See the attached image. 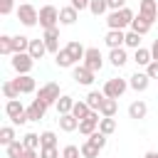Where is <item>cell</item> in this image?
Returning <instances> with one entry per match:
<instances>
[{
  "label": "cell",
  "mask_w": 158,
  "mask_h": 158,
  "mask_svg": "<svg viewBox=\"0 0 158 158\" xmlns=\"http://www.w3.org/2000/svg\"><path fill=\"white\" fill-rule=\"evenodd\" d=\"M12 141H17L15 128H12V126H2V128H0V143H2V146H10Z\"/></svg>",
  "instance_id": "cell-37"
},
{
  "label": "cell",
  "mask_w": 158,
  "mask_h": 158,
  "mask_svg": "<svg viewBox=\"0 0 158 158\" xmlns=\"http://www.w3.org/2000/svg\"><path fill=\"white\" fill-rule=\"evenodd\" d=\"M2 96H5V99H20V89L15 86V81H12V79L2 81Z\"/></svg>",
  "instance_id": "cell-33"
},
{
  "label": "cell",
  "mask_w": 158,
  "mask_h": 158,
  "mask_svg": "<svg viewBox=\"0 0 158 158\" xmlns=\"http://www.w3.org/2000/svg\"><path fill=\"white\" fill-rule=\"evenodd\" d=\"M151 54H153V59L158 62V37L153 40V44H151Z\"/></svg>",
  "instance_id": "cell-48"
},
{
  "label": "cell",
  "mask_w": 158,
  "mask_h": 158,
  "mask_svg": "<svg viewBox=\"0 0 158 158\" xmlns=\"http://www.w3.org/2000/svg\"><path fill=\"white\" fill-rule=\"evenodd\" d=\"M57 121H59V128H62L64 133H72V131L79 128V118H77L74 114H62Z\"/></svg>",
  "instance_id": "cell-19"
},
{
  "label": "cell",
  "mask_w": 158,
  "mask_h": 158,
  "mask_svg": "<svg viewBox=\"0 0 158 158\" xmlns=\"http://www.w3.org/2000/svg\"><path fill=\"white\" fill-rule=\"evenodd\" d=\"M27 52H30V57H32V59H42L49 49H47L44 40H30V49H27Z\"/></svg>",
  "instance_id": "cell-21"
},
{
  "label": "cell",
  "mask_w": 158,
  "mask_h": 158,
  "mask_svg": "<svg viewBox=\"0 0 158 158\" xmlns=\"http://www.w3.org/2000/svg\"><path fill=\"white\" fill-rule=\"evenodd\" d=\"M40 143H42V148L57 146V133H54V131H42V133H40Z\"/></svg>",
  "instance_id": "cell-40"
},
{
  "label": "cell",
  "mask_w": 158,
  "mask_h": 158,
  "mask_svg": "<svg viewBox=\"0 0 158 158\" xmlns=\"http://www.w3.org/2000/svg\"><path fill=\"white\" fill-rule=\"evenodd\" d=\"M57 25H59V10L54 5L40 7V27L42 30H49V27H57Z\"/></svg>",
  "instance_id": "cell-6"
},
{
  "label": "cell",
  "mask_w": 158,
  "mask_h": 158,
  "mask_svg": "<svg viewBox=\"0 0 158 158\" xmlns=\"http://www.w3.org/2000/svg\"><path fill=\"white\" fill-rule=\"evenodd\" d=\"M0 54H15L12 52V37L10 35H0Z\"/></svg>",
  "instance_id": "cell-39"
},
{
  "label": "cell",
  "mask_w": 158,
  "mask_h": 158,
  "mask_svg": "<svg viewBox=\"0 0 158 158\" xmlns=\"http://www.w3.org/2000/svg\"><path fill=\"white\" fill-rule=\"evenodd\" d=\"M5 151H7V158H22V153H25L27 148H25L22 138H17V141H12L10 146H5Z\"/></svg>",
  "instance_id": "cell-27"
},
{
  "label": "cell",
  "mask_w": 158,
  "mask_h": 158,
  "mask_svg": "<svg viewBox=\"0 0 158 158\" xmlns=\"http://www.w3.org/2000/svg\"><path fill=\"white\" fill-rule=\"evenodd\" d=\"M126 89H128V81L126 79H121V77H111V79H106V84H104V94L109 96V99H121L123 94H126Z\"/></svg>",
  "instance_id": "cell-4"
},
{
  "label": "cell",
  "mask_w": 158,
  "mask_h": 158,
  "mask_svg": "<svg viewBox=\"0 0 158 158\" xmlns=\"http://www.w3.org/2000/svg\"><path fill=\"white\" fill-rule=\"evenodd\" d=\"M15 7V0H0V15H10Z\"/></svg>",
  "instance_id": "cell-44"
},
{
  "label": "cell",
  "mask_w": 158,
  "mask_h": 158,
  "mask_svg": "<svg viewBox=\"0 0 158 158\" xmlns=\"http://www.w3.org/2000/svg\"><path fill=\"white\" fill-rule=\"evenodd\" d=\"M106 47L109 49H116V47H126V32L123 30H109L106 37H104Z\"/></svg>",
  "instance_id": "cell-14"
},
{
  "label": "cell",
  "mask_w": 158,
  "mask_h": 158,
  "mask_svg": "<svg viewBox=\"0 0 158 158\" xmlns=\"http://www.w3.org/2000/svg\"><path fill=\"white\" fill-rule=\"evenodd\" d=\"M72 114L81 121V118H86L89 114H91V106L86 104V101H74V109H72Z\"/></svg>",
  "instance_id": "cell-34"
},
{
  "label": "cell",
  "mask_w": 158,
  "mask_h": 158,
  "mask_svg": "<svg viewBox=\"0 0 158 158\" xmlns=\"http://www.w3.org/2000/svg\"><path fill=\"white\" fill-rule=\"evenodd\" d=\"M12 81H15V86L20 89V94H32V91H37V81H35L32 74H17V79H12Z\"/></svg>",
  "instance_id": "cell-13"
},
{
  "label": "cell",
  "mask_w": 158,
  "mask_h": 158,
  "mask_svg": "<svg viewBox=\"0 0 158 158\" xmlns=\"http://www.w3.org/2000/svg\"><path fill=\"white\" fill-rule=\"evenodd\" d=\"M40 158H62V153L57 146H47V148H40Z\"/></svg>",
  "instance_id": "cell-42"
},
{
  "label": "cell",
  "mask_w": 158,
  "mask_h": 158,
  "mask_svg": "<svg viewBox=\"0 0 158 158\" xmlns=\"http://www.w3.org/2000/svg\"><path fill=\"white\" fill-rule=\"evenodd\" d=\"M37 96H40L42 101H47L49 106H52V104H57V99L62 96L59 84H57V81H47V84H42V86H40V91H37Z\"/></svg>",
  "instance_id": "cell-8"
},
{
  "label": "cell",
  "mask_w": 158,
  "mask_h": 158,
  "mask_svg": "<svg viewBox=\"0 0 158 158\" xmlns=\"http://www.w3.org/2000/svg\"><path fill=\"white\" fill-rule=\"evenodd\" d=\"M77 20H79V10H77L74 5L59 7V22H62V25H74Z\"/></svg>",
  "instance_id": "cell-18"
},
{
  "label": "cell",
  "mask_w": 158,
  "mask_h": 158,
  "mask_svg": "<svg viewBox=\"0 0 158 158\" xmlns=\"http://www.w3.org/2000/svg\"><path fill=\"white\" fill-rule=\"evenodd\" d=\"M62 158H64V156H62Z\"/></svg>",
  "instance_id": "cell-51"
},
{
  "label": "cell",
  "mask_w": 158,
  "mask_h": 158,
  "mask_svg": "<svg viewBox=\"0 0 158 158\" xmlns=\"http://www.w3.org/2000/svg\"><path fill=\"white\" fill-rule=\"evenodd\" d=\"M89 2H91V0H72V5H74L79 12H81V10H89Z\"/></svg>",
  "instance_id": "cell-47"
},
{
  "label": "cell",
  "mask_w": 158,
  "mask_h": 158,
  "mask_svg": "<svg viewBox=\"0 0 158 158\" xmlns=\"http://www.w3.org/2000/svg\"><path fill=\"white\" fill-rule=\"evenodd\" d=\"M22 143H25L27 151H37V148H42V143H40V133H32V131L22 136Z\"/></svg>",
  "instance_id": "cell-31"
},
{
  "label": "cell",
  "mask_w": 158,
  "mask_h": 158,
  "mask_svg": "<svg viewBox=\"0 0 158 158\" xmlns=\"http://www.w3.org/2000/svg\"><path fill=\"white\" fill-rule=\"evenodd\" d=\"M141 37H143V35L128 30V32H126V47H128V49H138V47H141Z\"/></svg>",
  "instance_id": "cell-38"
},
{
  "label": "cell",
  "mask_w": 158,
  "mask_h": 158,
  "mask_svg": "<svg viewBox=\"0 0 158 158\" xmlns=\"http://www.w3.org/2000/svg\"><path fill=\"white\" fill-rule=\"evenodd\" d=\"M27 49H30V37L15 35L12 37V52H27Z\"/></svg>",
  "instance_id": "cell-32"
},
{
  "label": "cell",
  "mask_w": 158,
  "mask_h": 158,
  "mask_svg": "<svg viewBox=\"0 0 158 158\" xmlns=\"http://www.w3.org/2000/svg\"><path fill=\"white\" fill-rule=\"evenodd\" d=\"M54 64H57L59 69H69V67H74L77 62L72 59V54H69V49H67V47H62V49H59V52L54 54Z\"/></svg>",
  "instance_id": "cell-20"
},
{
  "label": "cell",
  "mask_w": 158,
  "mask_h": 158,
  "mask_svg": "<svg viewBox=\"0 0 158 158\" xmlns=\"http://www.w3.org/2000/svg\"><path fill=\"white\" fill-rule=\"evenodd\" d=\"M116 109H118V99H104V104H101V109H99V114L101 116H116Z\"/></svg>",
  "instance_id": "cell-29"
},
{
  "label": "cell",
  "mask_w": 158,
  "mask_h": 158,
  "mask_svg": "<svg viewBox=\"0 0 158 158\" xmlns=\"http://www.w3.org/2000/svg\"><path fill=\"white\" fill-rule=\"evenodd\" d=\"M106 10H109V2H106V0H91V2H89V12H91L94 17H101Z\"/></svg>",
  "instance_id": "cell-36"
},
{
  "label": "cell",
  "mask_w": 158,
  "mask_h": 158,
  "mask_svg": "<svg viewBox=\"0 0 158 158\" xmlns=\"http://www.w3.org/2000/svg\"><path fill=\"white\" fill-rule=\"evenodd\" d=\"M62 156H64V158H81V148H79V146H72V143H69V146H64Z\"/></svg>",
  "instance_id": "cell-43"
},
{
  "label": "cell",
  "mask_w": 158,
  "mask_h": 158,
  "mask_svg": "<svg viewBox=\"0 0 158 158\" xmlns=\"http://www.w3.org/2000/svg\"><path fill=\"white\" fill-rule=\"evenodd\" d=\"M148 84H151V77H148L146 72H136V74L128 77V86H131L133 91H146Z\"/></svg>",
  "instance_id": "cell-16"
},
{
  "label": "cell",
  "mask_w": 158,
  "mask_h": 158,
  "mask_svg": "<svg viewBox=\"0 0 158 158\" xmlns=\"http://www.w3.org/2000/svg\"><path fill=\"white\" fill-rule=\"evenodd\" d=\"M143 158H158V153H156V151H148V153H146Z\"/></svg>",
  "instance_id": "cell-50"
},
{
  "label": "cell",
  "mask_w": 158,
  "mask_h": 158,
  "mask_svg": "<svg viewBox=\"0 0 158 158\" xmlns=\"http://www.w3.org/2000/svg\"><path fill=\"white\" fill-rule=\"evenodd\" d=\"M86 138H89L94 146H99V148H106V138H109V136H106V133H101V131L96 128V131H94L91 136H86Z\"/></svg>",
  "instance_id": "cell-41"
},
{
  "label": "cell",
  "mask_w": 158,
  "mask_h": 158,
  "mask_svg": "<svg viewBox=\"0 0 158 158\" xmlns=\"http://www.w3.org/2000/svg\"><path fill=\"white\" fill-rule=\"evenodd\" d=\"M109 62H111V67L121 69V67L128 62V52H126V47H116V49H109Z\"/></svg>",
  "instance_id": "cell-17"
},
{
  "label": "cell",
  "mask_w": 158,
  "mask_h": 158,
  "mask_svg": "<svg viewBox=\"0 0 158 158\" xmlns=\"http://www.w3.org/2000/svg\"><path fill=\"white\" fill-rule=\"evenodd\" d=\"M94 72L89 69V67H84V64H77V67H72V79L77 81V84H81V86H91L94 84Z\"/></svg>",
  "instance_id": "cell-9"
},
{
  "label": "cell",
  "mask_w": 158,
  "mask_h": 158,
  "mask_svg": "<svg viewBox=\"0 0 158 158\" xmlns=\"http://www.w3.org/2000/svg\"><path fill=\"white\" fill-rule=\"evenodd\" d=\"M81 64H84V67H89L94 74H96V72H101V67H104V54L99 52V47H86V54H84Z\"/></svg>",
  "instance_id": "cell-7"
},
{
  "label": "cell",
  "mask_w": 158,
  "mask_h": 158,
  "mask_svg": "<svg viewBox=\"0 0 158 158\" xmlns=\"http://www.w3.org/2000/svg\"><path fill=\"white\" fill-rule=\"evenodd\" d=\"M10 67H12L17 74H30L32 67H35V59L30 57V52H15L12 59H10Z\"/></svg>",
  "instance_id": "cell-5"
},
{
  "label": "cell",
  "mask_w": 158,
  "mask_h": 158,
  "mask_svg": "<svg viewBox=\"0 0 158 158\" xmlns=\"http://www.w3.org/2000/svg\"><path fill=\"white\" fill-rule=\"evenodd\" d=\"M109 2V10H121V7H126V0H106Z\"/></svg>",
  "instance_id": "cell-46"
},
{
  "label": "cell",
  "mask_w": 158,
  "mask_h": 158,
  "mask_svg": "<svg viewBox=\"0 0 158 158\" xmlns=\"http://www.w3.org/2000/svg\"><path fill=\"white\" fill-rule=\"evenodd\" d=\"M17 20H20L25 27H35V25L40 22V10H37L35 5H30V2H20V7H17Z\"/></svg>",
  "instance_id": "cell-3"
},
{
  "label": "cell",
  "mask_w": 158,
  "mask_h": 158,
  "mask_svg": "<svg viewBox=\"0 0 158 158\" xmlns=\"http://www.w3.org/2000/svg\"><path fill=\"white\" fill-rule=\"evenodd\" d=\"M99 131L106 133V136H111V133L116 131V118H114V116H101V121H99Z\"/></svg>",
  "instance_id": "cell-30"
},
{
  "label": "cell",
  "mask_w": 158,
  "mask_h": 158,
  "mask_svg": "<svg viewBox=\"0 0 158 158\" xmlns=\"http://www.w3.org/2000/svg\"><path fill=\"white\" fill-rule=\"evenodd\" d=\"M133 62H136L138 67H148V64L153 62V54H151V49H146V47H138V49H133Z\"/></svg>",
  "instance_id": "cell-22"
},
{
  "label": "cell",
  "mask_w": 158,
  "mask_h": 158,
  "mask_svg": "<svg viewBox=\"0 0 158 158\" xmlns=\"http://www.w3.org/2000/svg\"><path fill=\"white\" fill-rule=\"evenodd\" d=\"M79 148H81V158H96V156H99V151H101V148H99V146H94L89 138H86Z\"/></svg>",
  "instance_id": "cell-35"
},
{
  "label": "cell",
  "mask_w": 158,
  "mask_h": 158,
  "mask_svg": "<svg viewBox=\"0 0 158 158\" xmlns=\"http://www.w3.org/2000/svg\"><path fill=\"white\" fill-rule=\"evenodd\" d=\"M99 121H101V114L91 109V114H89L86 118H81V121H79V133H84V136H91V133L99 128Z\"/></svg>",
  "instance_id": "cell-10"
},
{
  "label": "cell",
  "mask_w": 158,
  "mask_h": 158,
  "mask_svg": "<svg viewBox=\"0 0 158 158\" xmlns=\"http://www.w3.org/2000/svg\"><path fill=\"white\" fill-rule=\"evenodd\" d=\"M67 49H69V54H72V59H74V62L84 59V54H86V47H84L79 40H72V42H67Z\"/></svg>",
  "instance_id": "cell-24"
},
{
  "label": "cell",
  "mask_w": 158,
  "mask_h": 158,
  "mask_svg": "<svg viewBox=\"0 0 158 158\" xmlns=\"http://www.w3.org/2000/svg\"><path fill=\"white\" fill-rule=\"evenodd\" d=\"M138 15H143V17L153 25L156 17H158V0H141V2H138Z\"/></svg>",
  "instance_id": "cell-12"
},
{
  "label": "cell",
  "mask_w": 158,
  "mask_h": 158,
  "mask_svg": "<svg viewBox=\"0 0 158 158\" xmlns=\"http://www.w3.org/2000/svg\"><path fill=\"white\" fill-rule=\"evenodd\" d=\"M22 158H40V153H37V151H25Z\"/></svg>",
  "instance_id": "cell-49"
},
{
  "label": "cell",
  "mask_w": 158,
  "mask_h": 158,
  "mask_svg": "<svg viewBox=\"0 0 158 158\" xmlns=\"http://www.w3.org/2000/svg\"><path fill=\"white\" fill-rule=\"evenodd\" d=\"M133 17H136V15H133L131 7L109 10V15H106V25H109V30H126V27H131Z\"/></svg>",
  "instance_id": "cell-1"
},
{
  "label": "cell",
  "mask_w": 158,
  "mask_h": 158,
  "mask_svg": "<svg viewBox=\"0 0 158 158\" xmlns=\"http://www.w3.org/2000/svg\"><path fill=\"white\" fill-rule=\"evenodd\" d=\"M104 99H106V94H104V91H96V89H91V91L86 94V99H84V101H86V104H89L94 111H99V109H101V104H104Z\"/></svg>",
  "instance_id": "cell-25"
},
{
  "label": "cell",
  "mask_w": 158,
  "mask_h": 158,
  "mask_svg": "<svg viewBox=\"0 0 158 158\" xmlns=\"http://www.w3.org/2000/svg\"><path fill=\"white\" fill-rule=\"evenodd\" d=\"M5 116L12 121V126H22V123L30 121V118H27V109L22 106L20 99H7V104H5Z\"/></svg>",
  "instance_id": "cell-2"
},
{
  "label": "cell",
  "mask_w": 158,
  "mask_h": 158,
  "mask_svg": "<svg viewBox=\"0 0 158 158\" xmlns=\"http://www.w3.org/2000/svg\"><path fill=\"white\" fill-rule=\"evenodd\" d=\"M57 114L62 116V114H72V109H74V99L69 96V94H62L59 99H57Z\"/></svg>",
  "instance_id": "cell-26"
},
{
  "label": "cell",
  "mask_w": 158,
  "mask_h": 158,
  "mask_svg": "<svg viewBox=\"0 0 158 158\" xmlns=\"http://www.w3.org/2000/svg\"><path fill=\"white\" fill-rule=\"evenodd\" d=\"M146 114H148V106H146V101H133L131 106H128V118H146Z\"/></svg>",
  "instance_id": "cell-23"
},
{
  "label": "cell",
  "mask_w": 158,
  "mask_h": 158,
  "mask_svg": "<svg viewBox=\"0 0 158 158\" xmlns=\"http://www.w3.org/2000/svg\"><path fill=\"white\" fill-rule=\"evenodd\" d=\"M146 74H148L151 79H158V62H156V59H153V62L146 67Z\"/></svg>",
  "instance_id": "cell-45"
},
{
  "label": "cell",
  "mask_w": 158,
  "mask_h": 158,
  "mask_svg": "<svg viewBox=\"0 0 158 158\" xmlns=\"http://www.w3.org/2000/svg\"><path fill=\"white\" fill-rule=\"evenodd\" d=\"M131 30H133V32H138V35H146V32L151 30V22H148L143 15H136V17H133V22H131Z\"/></svg>",
  "instance_id": "cell-28"
},
{
  "label": "cell",
  "mask_w": 158,
  "mask_h": 158,
  "mask_svg": "<svg viewBox=\"0 0 158 158\" xmlns=\"http://www.w3.org/2000/svg\"><path fill=\"white\" fill-rule=\"evenodd\" d=\"M47 109H49V104H47V101H42V99L37 96V99L27 106V118H30V121H42V118H44V114H47Z\"/></svg>",
  "instance_id": "cell-11"
},
{
  "label": "cell",
  "mask_w": 158,
  "mask_h": 158,
  "mask_svg": "<svg viewBox=\"0 0 158 158\" xmlns=\"http://www.w3.org/2000/svg\"><path fill=\"white\" fill-rule=\"evenodd\" d=\"M42 40H44V44H47V49H49L52 54L59 52V27H49V30H44Z\"/></svg>",
  "instance_id": "cell-15"
}]
</instances>
